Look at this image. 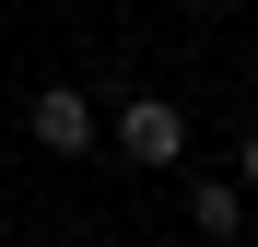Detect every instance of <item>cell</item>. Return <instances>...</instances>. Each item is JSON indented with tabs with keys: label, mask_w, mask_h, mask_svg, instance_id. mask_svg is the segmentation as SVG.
<instances>
[{
	"label": "cell",
	"mask_w": 258,
	"mask_h": 247,
	"mask_svg": "<svg viewBox=\"0 0 258 247\" xmlns=\"http://www.w3.org/2000/svg\"><path fill=\"white\" fill-rule=\"evenodd\" d=\"M153 247H188V235H153Z\"/></svg>",
	"instance_id": "8992f818"
},
{
	"label": "cell",
	"mask_w": 258,
	"mask_h": 247,
	"mask_svg": "<svg viewBox=\"0 0 258 247\" xmlns=\"http://www.w3.org/2000/svg\"><path fill=\"white\" fill-rule=\"evenodd\" d=\"M24 141L35 153H94L106 130H94V94H82V82H47V94L24 106Z\"/></svg>",
	"instance_id": "7a4b0ae2"
},
{
	"label": "cell",
	"mask_w": 258,
	"mask_h": 247,
	"mask_svg": "<svg viewBox=\"0 0 258 247\" xmlns=\"http://www.w3.org/2000/svg\"><path fill=\"white\" fill-rule=\"evenodd\" d=\"M188 12H235V0H188Z\"/></svg>",
	"instance_id": "5b68a950"
},
{
	"label": "cell",
	"mask_w": 258,
	"mask_h": 247,
	"mask_svg": "<svg viewBox=\"0 0 258 247\" xmlns=\"http://www.w3.org/2000/svg\"><path fill=\"white\" fill-rule=\"evenodd\" d=\"M223 235H246V188L235 177H188V247H223Z\"/></svg>",
	"instance_id": "3957f363"
},
{
	"label": "cell",
	"mask_w": 258,
	"mask_h": 247,
	"mask_svg": "<svg viewBox=\"0 0 258 247\" xmlns=\"http://www.w3.org/2000/svg\"><path fill=\"white\" fill-rule=\"evenodd\" d=\"M235 188H258V130H246V141H235Z\"/></svg>",
	"instance_id": "277c9868"
},
{
	"label": "cell",
	"mask_w": 258,
	"mask_h": 247,
	"mask_svg": "<svg viewBox=\"0 0 258 247\" xmlns=\"http://www.w3.org/2000/svg\"><path fill=\"white\" fill-rule=\"evenodd\" d=\"M106 153L141 165V177H176V165H188V106H176V94H129V106L106 118Z\"/></svg>",
	"instance_id": "6da1fadb"
},
{
	"label": "cell",
	"mask_w": 258,
	"mask_h": 247,
	"mask_svg": "<svg viewBox=\"0 0 258 247\" xmlns=\"http://www.w3.org/2000/svg\"><path fill=\"white\" fill-rule=\"evenodd\" d=\"M0 247H12V235H0Z\"/></svg>",
	"instance_id": "52a82bcc"
}]
</instances>
